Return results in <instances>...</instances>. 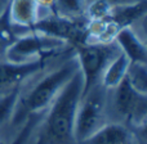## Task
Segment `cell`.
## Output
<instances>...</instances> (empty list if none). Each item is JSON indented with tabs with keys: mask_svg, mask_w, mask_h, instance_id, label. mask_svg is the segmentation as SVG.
<instances>
[{
	"mask_svg": "<svg viewBox=\"0 0 147 144\" xmlns=\"http://www.w3.org/2000/svg\"><path fill=\"white\" fill-rule=\"evenodd\" d=\"M45 67V61H35V62H10L7 61L0 63V89L18 88L20 84L28 80L31 76Z\"/></svg>",
	"mask_w": 147,
	"mask_h": 144,
	"instance_id": "ba28073f",
	"label": "cell"
},
{
	"mask_svg": "<svg viewBox=\"0 0 147 144\" xmlns=\"http://www.w3.org/2000/svg\"><path fill=\"white\" fill-rule=\"evenodd\" d=\"M66 46L67 43L61 39L32 30L14 39L12 45L5 52V59L10 62H22V63L45 61L48 57L59 53Z\"/></svg>",
	"mask_w": 147,
	"mask_h": 144,
	"instance_id": "277c9868",
	"label": "cell"
},
{
	"mask_svg": "<svg viewBox=\"0 0 147 144\" xmlns=\"http://www.w3.org/2000/svg\"><path fill=\"white\" fill-rule=\"evenodd\" d=\"M120 53H123L130 63L147 64V48L142 39L132 30V27H123L116 32L114 39Z\"/></svg>",
	"mask_w": 147,
	"mask_h": 144,
	"instance_id": "30bf717a",
	"label": "cell"
},
{
	"mask_svg": "<svg viewBox=\"0 0 147 144\" xmlns=\"http://www.w3.org/2000/svg\"><path fill=\"white\" fill-rule=\"evenodd\" d=\"M147 10V1L146 0H138L136 3L125 5H117L112 7L110 19L116 26L117 30L123 27H132L136 21H140L145 17Z\"/></svg>",
	"mask_w": 147,
	"mask_h": 144,
	"instance_id": "8fae6325",
	"label": "cell"
},
{
	"mask_svg": "<svg viewBox=\"0 0 147 144\" xmlns=\"http://www.w3.org/2000/svg\"><path fill=\"white\" fill-rule=\"evenodd\" d=\"M129 59L123 53H119L114 59H111L109 64L106 66L103 73L101 76L99 82L109 90L115 89L127 76L128 67H129Z\"/></svg>",
	"mask_w": 147,
	"mask_h": 144,
	"instance_id": "4fadbf2b",
	"label": "cell"
},
{
	"mask_svg": "<svg viewBox=\"0 0 147 144\" xmlns=\"http://www.w3.org/2000/svg\"><path fill=\"white\" fill-rule=\"evenodd\" d=\"M125 78L132 88L147 95V64L129 63Z\"/></svg>",
	"mask_w": 147,
	"mask_h": 144,
	"instance_id": "9a60e30c",
	"label": "cell"
},
{
	"mask_svg": "<svg viewBox=\"0 0 147 144\" xmlns=\"http://www.w3.org/2000/svg\"><path fill=\"white\" fill-rule=\"evenodd\" d=\"M106 119L107 89L101 82H97L81 95L74 127L75 142L84 143L106 124Z\"/></svg>",
	"mask_w": 147,
	"mask_h": 144,
	"instance_id": "3957f363",
	"label": "cell"
},
{
	"mask_svg": "<svg viewBox=\"0 0 147 144\" xmlns=\"http://www.w3.org/2000/svg\"><path fill=\"white\" fill-rule=\"evenodd\" d=\"M40 119H41V115H32V116L27 117V119L22 122L23 126L21 127L20 133H18L17 137L14 138V140H13L10 144H26V142L28 140V138H30L31 134H32V131L35 130L36 125L39 124Z\"/></svg>",
	"mask_w": 147,
	"mask_h": 144,
	"instance_id": "d6986e66",
	"label": "cell"
},
{
	"mask_svg": "<svg viewBox=\"0 0 147 144\" xmlns=\"http://www.w3.org/2000/svg\"><path fill=\"white\" fill-rule=\"evenodd\" d=\"M112 7L105 0H92L86 4L85 17L88 21H102L109 19L111 15Z\"/></svg>",
	"mask_w": 147,
	"mask_h": 144,
	"instance_id": "e0dca14e",
	"label": "cell"
},
{
	"mask_svg": "<svg viewBox=\"0 0 147 144\" xmlns=\"http://www.w3.org/2000/svg\"><path fill=\"white\" fill-rule=\"evenodd\" d=\"M78 70V63L72 59L40 78L22 100L18 99L12 120L16 124H21L32 115H43Z\"/></svg>",
	"mask_w": 147,
	"mask_h": 144,
	"instance_id": "7a4b0ae2",
	"label": "cell"
},
{
	"mask_svg": "<svg viewBox=\"0 0 147 144\" xmlns=\"http://www.w3.org/2000/svg\"><path fill=\"white\" fill-rule=\"evenodd\" d=\"M40 8L38 0H10L5 9L12 28L32 30L40 18Z\"/></svg>",
	"mask_w": 147,
	"mask_h": 144,
	"instance_id": "9c48e42d",
	"label": "cell"
},
{
	"mask_svg": "<svg viewBox=\"0 0 147 144\" xmlns=\"http://www.w3.org/2000/svg\"><path fill=\"white\" fill-rule=\"evenodd\" d=\"M120 53L115 41L106 44L81 43L76 45L75 61L83 76V93L99 82L106 66Z\"/></svg>",
	"mask_w": 147,
	"mask_h": 144,
	"instance_id": "5b68a950",
	"label": "cell"
},
{
	"mask_svg": "<svg viewBox=\"0 0 147 144\" xmlns=\"http://www.w3.org/2000/svg\"><path fill=\"white\" fill-rule=\"evenodd\" d=\"M20 89H10L8 93L0 95V126L13 117L18 99H20Z\"/></svg>",
	"mask_w": 147,
	"mask_h": 144,
	"instance_id": "2e32d148",
	"label": "cell"
},
{
	"mask_svg": "<svg viewBox=\"0 0 147 144\" xmlns=\"http://www.w3.org/2000/svg\"><path fill=\"white\" fill-rule=\"evenodd\" d=\"M83 89V76L78 70L49 106L44 120V129L39 137L38 144L76 143L74 127Z\"/></svg>",
	"mask_w": 147,
	"mask_h": 144,
	"instance_id": "6da1fadb",
	"label": "cell"
},
{
	"mask_svg": "<svg viewBox=\"0 0 147 144\" xmlns=\"http://www.w3.org/2000/svg\"><path fill=\"white\" fill-rule=\"evenodd\" d=\"M106 3H109L111 7H117V5H125L130 4V3H136L138 0H105Z\"/></svg>",
	"mask_w": 147,
	"mask_h": 144,
	"instance_id": "ffe728a7",
	"label": "cell"
},
{
	"mask_svg": "<svg viewBox=\"0 0 147 144\" xmlns=\"http://www.w3.org/2000/svg\"><path fill=\"white\" fill-rule=\"evenodd\" d=\"M40 7H45V8H52L53 7L54 0H38Z\"/></svg>",
	"mask_w": 147,
	"mask_h": 144,
	"instance_id": "44dd1931",
	"label": "cell"
},
{
	"mask_svg": "<svg viewBox=\"0 0 147 144\" xmlns=\"http://www.w3.org/2000/svg\"><path fill=\"white\" fill-rule=\"evenodd\" d=\"M115 109L125 120L143 126L147 115V95L132 88L127 78L115 88Z\"/></svg>",
	"mask_w": 147,
	"mask_h": 144,
	"instance_id": "8992f818",
	"label": "cell"
},
{
	"mask_svg": "<svg viewBox=\"0 0 147 144\" xmlns=\"http://www.w3.org/2000/svg\"><path fill=\"white\" fill-rule=\"evenodd\" d=\"M129 140V131L121 124H106L99 127L84 143L88 144H127Z\"/></svg>",
	"mask_w": 147,
	"mask_h": 144,
	"instance_id": "7c38bea8",
	"label": "cell"
},
{
	"mask_svg": "<svg viewBox=\"0 0 147 144\" xmlns=\"http://www.w3.org/2000/svg\"><path fill=\"white\" fill-rule=\"evenodd\" d=\"M86 0H54L53 9L56 10L54 14L69 19H80L85 15Z\"/></svg>",
	"mask_w": 147,
	"mask_h": 144,
	"instance_id": "5bb4252c",
	"label": "cell"
},
{
	"mask_svg": "<svg viewBox=\"0 0 147 144\" xmlns=\"http://www.w3.org/2000/svg\"><path fill=\"white\" fill-rule=\"evenodd\" d=\"M13 28L10 26L9 21H8L7 15V9L0 14V56L5 54L12 43L14 41L16 36L13 33Z\"/></svg>",
	"mask_w": 147,
	"mask_h": 144,
	"instance_id": "ac0fdd59",
	"label": "cell"
},
{
	"mask_svg": "<svg viewBox=\"0 0 147 144\" xmlns=\"http://www.w3.org/2000/svg\"><path fill=\"white\" fill-rule=\"evenodd\" d=\"M32 30L61 39L67 44H74L75 46L85 41V23L83 25L79 22V19H69L57 14L39 18Z\"/></svg>",
	"mask_w": 147,
	"mask_h": 144,
	"instance_id": "52a82bcc",
	"label": "cell"
}]
</instances>
